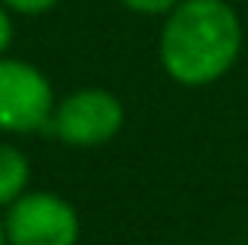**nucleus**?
<instances>
[{
  "instance_id": "obj_4",
  "label": "nucleus",
  "mask_w": 248,
  "mask_h": 245,
  "mask_svg": "<svg viewBox=\"0 0 248 245\" xmlns=\"http://www.w3.org/2000/svg\"><path fill=\"white\" fill-rule=\"evenodd\" d=\"M3 230L10 245H79V211L54 192H25L6 208Z\"/></svg>"
},
{
  "instance_id": "obj_7",
  "label": "nucleus",
  "mask_w": 248,
  "mask_h": 245,
  "mask_svg": "<svg viewBox=\"0 0 248 245\" xmlns=\"http://www.w3.org/2000/svg\"><path fill=\"white\" fill-rule=\"evenodd\" d=\"M10 13H22V16H41V13L54 10L57 0H0Z\"/></svg>"
},
{
  "instance_id": "obj_2",
  "label": "nucleus",
  "mask_w": 248,
  "mask_h": 245,
  "mask_svg": "<svg viewBox=\"0 0 248 245\" xmlns=\"http://www.w3.org/2000/svg\"><path fill=\"white\" fill-rule=\"evenodd\" d=\"M54 107V88L41 69L16 57H0V132H38L50 126Z\"/></svg>"
},
{
  "instance_id": "obj_6",
  "label": "nucleus",
  "mask_w": 248,
  "mask_h": 245,
  "mask_svg": "<svg viewBox=\"0 0 248 245\" xmlns=\"http://www.w3.org/2000/svg\"><path fill=\"white\" fill-rule=\"evenodd\" d=\"M126 10L141 13V16H167L179 0H120Z\"/></svg>"
},
{
  "instance_id": "obj_3",
  "label": "nucleus",
  "mask_w": 248,
  "mask_h": 245,
  "mask_svg": "<svg viewBox=\"0 0 248 245\" xmlns=\"http://www.w3.org/2000/svg\"><path fill=\"white\" fill-rule=\"evenodd\" d=\"M126 110L107 88H79L54 107L50 129L69 148H101L120 135Z\"/></svg>"
},
{
  "instance_id": "obj_5",
  "label": "nucleus",
  "mask_w": 248,
  "mask_h": 245,
  "mask_svg": "<svg viewBox=\"0 0 248 245\" xmlns=\"http://www.w3.org/2000/svg\"><path fill=\"white\" fill-rule=\"evenodd\" d=\"M31 164L16 145L0 141V211H6L16 198L29 192Z\"/></svg>"
},
{
  "instance_id": "obj_1",
  "label": "nucleus",
  "mask_w": 248,
  "mask_h": 245,
  "mask_svg": "<svg viewBox=\"0 0 248 245\" xmlns=\"http://www.w3.org/2000/svg\"><path fill=\"white\" fill-rule=\"evenodd\" d=\"M160 66L186 88L223 79L242 54V19L226 0H179L160 29Z\"/></svg>"
},
{
  "instance_id": "obj_8",
  "label": "nucleus",
  "mask_w": 248,
  "mask_h": 245,
  "mask_svg": "<svg viewBox=\"0 0 248 245\" xmlns=\"http://www.w3.org/2000/svg\"><path fill=\"white\" fill-rule=\"evenodd\" d=\"M13 44V19H10V10L0 3V57L10 50Z\"/></svg>"
},
{
  "instance_id": "obj_9",
  "label": "nucleus",
  "mask_w": 248,
  "mask_h": 245,
  "mask_svg": "<svg viewBox=\"0 0 248 245\" xmlns=\"http://www.w3.org/2000/svg\"><path fill=\"white\" fill-rule=\"evenodd\" d=\"M0 245H10L6 242V230H3V214H0Z\"/></svg>"
}]
</instances>
